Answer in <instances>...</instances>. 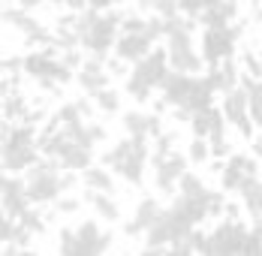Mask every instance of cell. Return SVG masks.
Masks as SVG:
<instances>
[{
  "label": "cell",
  "instance_id": "cell-31",
  "mask_svg": "<svg viewBox=\"0 0 262 256\" xmlns=\"http://www.w3.org/2000/svg\"><path fill=\"white\" fill-rule=\"evenodd\" d=\"M241 70H244V73H250L253 78H262V60L250 49H244V51H241Z\"/></svg>",
  "mask_w": 262,
  "mask_h": 256
},
{
  "label": "cell",
  "instance_id": "cell-3",
  "mask_svg": "<svg viewBox=\"0 0 262 256\" xmlns=\"http://www.w3.org/2000/svg\"><path fill=\"white\" fill-rule=\"evenodd\" d=\"M25 187L30 205H49L57 202L63 196V175H60V163L52 157L36 160L30 169H25Z\"/></svg>",
  "mask_w": 262,
  "mask_h": 256
},
{
  "label": "cell",
  "instance_id": "cell-29",
  "mask_svg": "<svg viewBox=\"0 0 262 256\" xmlns=\"http://www.w3.org/2000/svg\"><path fill=\"white\" fill-rule=\"evenodd\" d=\"M121 33H145V15L142 12L121 15Z\"/></svg>",
  "mask_w": 262,
  "mask_h": 256
},
{
  "label": "cell",
  "instance_id": "cell-44",
  "mask_svg": "<svg viewBox=\"0 0 262 256\" xmlns=\"http://www.w3.org/2000/svg\"><path fill=\"white\" fill-rule=\"evenodd\" d=\"M0 3H3V6H12V3H18V0H0Z\"/></svg>",
  "mask_w": 262,
  "mask_h": 256
},
{
  "label": "cell",
  "instance_id": "cell-16",
  "mask_svg": "<svg viewBox=\"0 0 262 256\" xmlns=\"http://www.w3.org/2000/svg\"><path fill=\"white\" fill-rule=\"evenodd\" d=\"M238 84L247 91V109H250L253 127L262 130V78H253L250 73L241 70V81H238Z\"/></svg>",
  "mask_w": 262,
  "mask_h": 256
},
{
  "label": "cell",
  "instance_id": "cell-22",
  "mask_svg": "<svg viewBox=\"0 0 262 256\" xmlns=\"http://www.w3.org/2000/svg\"><path fill=\"white\" fill-rule=\"evenodd\" d=\"M81 178L88 184V190H100V193H112L115 190V178H112L108 166H88L81 172Z\"/></svg>",
  "mask_w": 262,
  "mask_h": 256
},
{
  "label": "cell",
  "instance_id": "cell-21",
  "mask_svg": "<svg viewBox=\"0 0 262 256\" xmlns=\"http://www.w3.org/2000/svg\"><path fill=\"white\" fill-rule=\"evenodd\" d=\"M84 199L94 205L97 217H103V220H108V223H115V220L121 217V208H118V202L112 199V193H100V190H91V193H88Z\"/></svg>",
  "mask_w": 262,
  "mask_h": 256
},
{
  "label": "cell",
  "instance_id": "cell-12",
  "mask_svg": "<svg viewBox=\"0 0 262 256\" xmlns=\"http://www.w3.org/2000/svg\"><path fill=\"white\" fill-rule=\"evenodd\" d=\"M154 49V42L145 36V33H118V42H115V57H121V60H127V63H136V60H142L148 51Z\"/></svg>",
  "mask_w": 262,
  "mask_h": 256
},
{
  "label": "cell",
  "instance_id": "cell-5",
  "mask_svg": "<svg viewBox=\"0 0 262 256\" xmlns=\"http://www.w3.org/2000/svg\"><path fill=\"white\" fill-rule=\"evenodd\" d=\"M151 163H154V184H157L160 193H166V196L178 193V181H181V175L187 172V163H190L187 154H154Z\"/></svg>",
  "mask_w": 262,
  "mask_h": 256
},
{
  "label": "cell",
  "instance_id": "cell-32",
  "mask_svg": "<svg viewBox=\"0 0 262 256\" xmlns=\"http://www.w3.org/2000/svg\"><path fill=\"white\" fill-rule=\"evenodd\" d=\"M15 232V217L6 214V208H0V244H6Z\"/></svg>",
  "mask_w": 262,
  "mask_h": 256
},
{
  "label": "cell",
  "instance_id": "cell-37",
  "mask_svg": "<svg viewBox=\"0 0 262 256\" xmlns=\"http://www.w3.org/2000/svg\"><path fill=\"white\" fill-rule=\"evenodd\" d=\"M49 0H18V6L27 9V12H33V9H39V6H46Z\"/></svg>",
  "mask_w": 262,
  "mask_h": 256
},
{
  "label": "cell",
  "instance_id": "cell-36",
  "mask_svg": "<svg viewBox=\"0 0 262 256\" xmlns=\"http://www.w3.org/2000/svg\"><path fill=\"white\" fill-rule=\"evenodd\" d=\"M76 105H79V112L84 115V118H91V112H94V100H91V97H81V100H76Z\"/></svg>",
  "mask_w": 262,
  "mask_h": 256
},
{
  "label": "cell",
  "instance_id": "cell-40",
  "mask_svg": "<svg viewBox=\"0 0 262 256\" xmlns=\"http://www.w3.org/2000/svg\"><path fill=\"white\" fill-rule=\"evenodd\" d=\"M139 256H166V247H151V244H145V250Z\"/></svg>",
  "mask_w": 262,
  "mask_h": 256
},
{
  "label": "cell",
  "instance_id": "cell-15",
  "mask_svg": "<svg viewBox=\"0 0 262 256\" xmlns=\"http://www.w3.org/2000/svg\"><path fill=\"white\" fill-rule=\"evenodd\" d=\"M235 15H238L235 0H220V3H214L211 9H205L196 22H199L202 27H226V25L235 22Z\"/></svg>",
  "mask_w": 262,
  "mask_h": 256
},
{
  "label": "cell",
  "instance_id": "cell-39",
  "mask_svg": "<svg viewBox=\"0 0 262 256\" xmlns=\"http://www.w3.org/2000/svg\"><path fill=\"white\" fill-rule=\"evenodd\" d=\"M84 3H88L91 9H100V12H103V9H112V0H84Z\"/></svg>",
  "mask_w": 262,
  "mask_h": 256
},
{
  "label": "cell",
  "instance_id": "cell-1",
  "mask_svg": "<svg viewBox=\"0 0 262 256\" xmlns=\"http://www.w3.org/2000/svg\"><path fill=\"white\" fill-rule=\"evenodd\" d=\"M121 15L124 12H108V9L100 12V9H91V6L76 12L70 18V27L79 36L81 51L94 54V57H108L115 51L118 33H121Z\"/></svg>",
  "mask_w": 262,
  "mask_h": 256
},
{
  "label": "cell",
  "instance_id": "cell-26",
  "mask_svg": "<svg viewBox=\"0 0 262 256\" xmlns=\"http://www.w3.org/2000/svg\"><path fill=\"white\" fill-rule=\"evenodd\" d=\"M187 160H190L193 166H202V163H208V160H211V145H208V139H202V136H193V142H190V148H187Z\"/></svg>",
  "mask_w": 262,
  "mask_h": 256
},
{
  "label": "cell",
  "instance_id": "cell-30",
  "mask_svg": "<svg viewBox=\"0 0 262 256\" xmlns=\"http://www.w3.org/2000/svg\"><path fill=\"white\" fill-rule=\"evenodd\" d=\"M18 223H21L25 229H30L33 235H36V232H46V220H42V217H39V211H33V208H27V211H21Z\"/></svg>",
  "mask_w": 262,
  "mask_h": 256
},
{
  "label": "cell",
  "instance_id": "cell-24",
  "mask_svg": "<svg viewBox=\"0 0 262 256\" xmlns=\"http://www.w3.org/2000/svg\"><path fill=\"white\" fill-rule=\"evenodd\" d=\"M178 193L181 196H187V199H199V196H205L208 193V187H205V181L199 178L196 172H184L181 175V181H178Z\"/></svg>",
  "mask_w": 262,
  "mask_h": 256
},
{
  "label": "cell",
  "instance_id": "cell-2",
  "mask_svg": "<svg viewBox=\"0 0 262 256\" xmlns=\"http://www.w3.org/2000/svg\"><path fill=\"white\" fill-rule=\"evenodd\" d=\"M169 54H166V46H154L142 60H136L127 73V81H124V91L130 94L136 102H148L151 94L160 91L163 78L169 76Z\"/></svg>",
  "mask_w": 262,
  "mask_h": 256
},
{
  "label": "cell",
  "instance_id": "cell-35",
  "mask_svg": "<svg viewBox=\"0 0 262 256\" xmlns=\"http://www.w3.org/2000/svg\"><path fill=\"white\" fill-rule=\"evenodd\" d=\"M57 211H60V214H73V211H79V199H63V196H60V199H57Z\"/></svg>",
  "mask_w": 262,
  "mask_h": 256
},
{
  "label": "cell",
  "instance_id": "cell-9",
  "mask_svg": "<svg viewBox=\"0 0 262 256\" xmlns=\"http://www.w3.org/2000/svg\"><path fill=\"white\" fill-rule=\"evenodd\" d=\"M247 175H256V160H253V157H247V154H235V151H232L229 157H226L223 169H220L223 190H226V193H238L241 181L247 178Z\"/></svg>",
  "mask_w": 262,
  "mask_h": 256
},
{
  "label": "cell",
  "instance_id": "cell-28",
  "mask_svg": "<svg viewBox=\"0 0 262 256\" xmlns=\"http://www.w3.org/2000/svg\"><path fill=\"white\" fill-rule=\"evenodd\" d=\"M214 3H220V0H178V12L184 15H190V18H199L205 9H211Z\"/></svg>",
  "mask_w": 262,
  "mask_h": 256
},
{
  "label": "cell",
  "instance_id": "cell-14",
  "mask_svg": "<svg viewBox=\"0 0 262 256\" xmlns=\"http://www.w3.org/2000/svg\"><path fill=\"white\" fill-rule=\"evenodd\" d=\"M36 160H42L36 145H33V148H9V145L0 148V166H3L9 175H21V172L30 169Z\"/></svg>",
  "mask_w": 262,
  "mask_h": 256
},
{
  "label": "cell",
  "instance_id": "cell-13",
  "mask_svg": "<svg viewBox=\"0 0 262 256\" xmlns=\"http://www.w3.org/2000/svg\"><path fill=\"white\" fill-rule=\"evenodd\" d=\"M160 214H163V205H160V199H154V196H145L142 202L136 205V214H133V220L124 226V232L130 235V238H136V235H142L145 229H151L154 226V220H157Z\"/></svg>",
  "mask_w": 262,
  "mask_h": 256
},
{
  "label": "cell",
  "instance_id": "cell-38",
  "mask_svg": "<svg viewBox=\"0 0 262 256\" xmlns=\"http://www.w3.org/2000/svg\"><path fill=\"white\" fill-rule=\"evenodd\" d=\"M18 253H21V247H18L15 241H6V247L0 250V256H18Z\"/></svg>",
  "mask_w": 262,
  "mask_h": 256
},
{
  "label": "cell",
  "instance_id": "cell-41",
  "mask_svg": "<svg viewBox=\"0 0 262 256\" xmlns=\"http://www.w3.org/2000/svg\"><path fill=\"white\" fill-rule=\"evenodd\" d=\"M6 175H9V172H6V169L0 166V190H3V181H6Z\"/></svg>",
  "mask_w": 262,
  "mask_h": 256
},
{
  "label": "cell",
  "instance_id": "cell-33",
  "mask_svg": "<svg viewBox=\"0 0 262 256\" xmlns=\"http://www.w3.org/2000/svg\"><path fill=\"white\" fill-rule=\"evenodd\" d=\"M172 142H175L172 133H160L157 139H154V154H169L172 151Z\"/></svg>",
  "mask_w": 262,
  "mask_h": 256
},
{
  "label": "cell",
  "instance_id": "cell-11",
  "mask_svg": "<svg viewBox=\"0 0 262 256\" xmlns=\"http://www.w3.org/2000/svg\"><path fill=\"white\" fill-rule=\"evenodd\" d=\"M0 205L6 208V214H12L15 220L21 217V211H27V187H25V178H18V175H6L3 181V190H0Z\"/></svg>",
  "mask_w": 262,
  "mask_h": 256
},
{
  "label": "cell",
  "instance_id": "cell-34",
  "mask_svg": "<svg viewBox=\"0 0 262 256\" xmlns=\"http://www.w3.org/2000/svg\"><path fill=\"white\" fill-rule=\"evenodd\" d=\"M6 115H9V118L25 115V102L18 100V97H9V100H6Z\"/></svg>",
  "mask_w": 262,
  "mask_h": 256
},
{
  "label": "cell",
  "instance_id": "cell-25",
  "mask_svg": "<svg viewBox=\"0 0 262 256\" xmlns=\"http://www.w3.org/2000/svg\"><path fill=\"white\" fill-rule=\"evenodd\" d=\"M54 118H57V124H60L63 130H73V127H79V124H84V121H88V118L79 112L76 100H73V102H63V105L57 109V115H54Z\"/></svg>",
  "mask_w": 262,
  "mask_h": 256
},
{
  "label": "cell",
  "instance_id": "cell-8",
  "mask_svg": "<svg viewBox=\"0 0 262 256\" xmlns=\"http://www.w3.org/2000/svg\"><path fill=\"white\" fill-rule=\"evenodd\" d=\"M105 60H108V57H94V54H88L84 63L76 70V84H79L88 97H94L97 91H103V88L112 84V73H108Z\"/></svg>",
  "mask_w": 262,
  "mask_h": 256
},
{
  "label": "cell",
  "instance_id": "cell-42",
  "mask_svg": "<svg viewBox=\"0 0 262 256\" xmlns=\"http://www.w3.org/2000/svg\"><path fill=\"white\" fill-rule=\"evenodd\" d=\"M18 256H39V253H36V250H27V247H21V253H18Z\"/></svg>",
  "mask_w": 262,
  "mask_h": 256
},
{
  "label": "cell",
  "instance_id": "cell-45",
  "mask_svg": "<svg viewBox=\"0 0 262 256\" xmlns=\"http://www.w3.org/2000/svg\"><path fill=\"white\" fill-rule=\"evenodd\" d=\"M259 184H262V178H259Z\"/></svg>",
  "mask_w": 262,
  "mask_h": 256
},
{
  "label": "cell",
  "instance_id": "cell-10",
  "mask_svg": "<svg viewBox=\"0 0 262 256\" xmlns=\"http://www.w3.org/2000/svg\"><path fill=\"white\" fill-rule=\"evenodd\" d=\"M193 81H196L193 73L169 70V76L163 78V84H160V94H163L166 105H172V109H184V102H187L190 91H193Z\"/></svg>",
  "mask_w": 262,
  "mask_h": 256
},
{
  "label": "cell",
  "instance_id": "cell-18",
  "mask_svg": "<svg viewBox=\"0 0 262 256\" xmlns=\"http://www.w3.org/2000/svg\"><path fill=\"white\" fill-rule=\"evenodd\" d=\"M172 241H175V229H172L169 211L163 208V214L154 220V226L145 229V244H151V247H169Z\"/></svg>",
  "mask_w": 262,
  "mask_h": 256
},
{
  "label": "cell",
  "instance_id": "cell-20",
  "mask_svg": "<svg viewBox=\"0 0 262 256\" xmlns=\"http://www.w3.org/2000/svg\"><path fill=\"white\" fill-rule=\"evenodd\" d=\"M121 127L127 136H148V127H151V112H142V109H127L121 115ZM151 139V136H148Z\"/></svg>",
  "mask_w": 262,
  "mask_h": 256
},
{
  "label": "cell",
  "instance_id": "cell-43",
  "mask_svg": "<svg viewBox=\"0 0 262 256\" xmlns=\"http://www.w3.org/2000/svg\"><path fill=\"white\" fill-rule=\"evenodd\" d=\"M124 3H136V0H112V6H124Z\"/></svg>",
  "mask_w": 262,
  "mask_h": 256
},
{
  "label": "cell",
  "instance_id": "cell-7",
  "mask_svg": "<svg viewBox=\"0 0 262 256\" xmlns=\"http://www.w3.org/2000/svg\"><path fill=\"white\" fill-rule=\"evenodd\" d=\"M247 226L238 223L232 217H226L214 232H208L211 238V253L208 256H238L244 250V241H247Z\"/></svg>",
  "mask_w": 262,
  "mask_h": 256
},
{
  "label": "cell",
  "instance_id": "cell-4",
  "mask_svg": "<svg viewBox=\"0 0 262 256\" xmlns=\"http://www.w3.org/2000/svg\"><path fill=\"white\" fill-rule=\"evenodd\" d=\"M238 36H241V25H226V27H202L199 33V54L205 60V67H217L226 57L238 54Z\"/></svg>",
  "mask_w": 262,
  "mask_h": 256
},
{
  "label": "cell",
  "instance_id": "cell-17",
  "mask_svg": "<svg viewBox=\"0 0 262 256\" xmlns=\"http://www.w3.org/2000/svg\"><path fill=\"white\" fill-rule=\"evenodd\" d=\"M57 163H60L63 172H84L88 166H94V148H84L79 142H73Z\"/></svg>",
  "mask_w": 262,
  "mask_h": 256
},
{
  "label": "cell",
  "instance_id": "cell-23",
  "mask_svg": "<svg viewBox=\"0 0 262 256\" xmlns=\"http://www.w3.org/2000/svg\"><path fill=\"white\" fill-rule=\"evenodd\" d=\"M91 100H94V105H97L103 115H118V112H121V94H118V88H112V84L103 88V91H97Z\"/></svg>",
  "mask_w": 262,
  "mask_h": 256
},
{
  "label": "cell",
  "instance_id": "cell-6",
  "mask_svg": "<svg viewBox=\"0 0 262 256\" xmlns=\"http://www.w3.org/2000/svg\"><path fill=\"white\" fill-rule=\"evenodd\" d=\"M220 109H223L226 124L235 127L244 139H253V136H256V127H253V121H250V109H247V91H244L241 84L223 94Z\"/></svg>",
  "mask_w": 262,
  "mask_h": 256
},
{
  "label": "cell",
  "instance_id": "cell-19",
  "mask_svg": "<svg viewBox=\"0 0 262 256\" xmlns=\"http://www.w3.org/2000/svg\"><path fill=\"white\" fill-rule=\"evenodd\" d=\"M57 253H60V256H100V253H97V247H91V244L79 241V238H76V229H70V226H63V229H60Z\"/></svg>",
  "mask_w": 262,
  "mask_h": 256
},
{
  "label": "cell",
  "instance_id": "cell-27",
  "mask_svg": "<svg viewBox=\"0 0 262 256\" xmlns=\"http://www.w3.org/2000/svg\"><path fill=\"white\" fill-rule=\"evenodd\" d=\"M136 3H139V12H160L163 18L178 12V0H136Z\"/></svg>",
  "mask_w": 262,
  "mask_h": 256
}]
</instances>
